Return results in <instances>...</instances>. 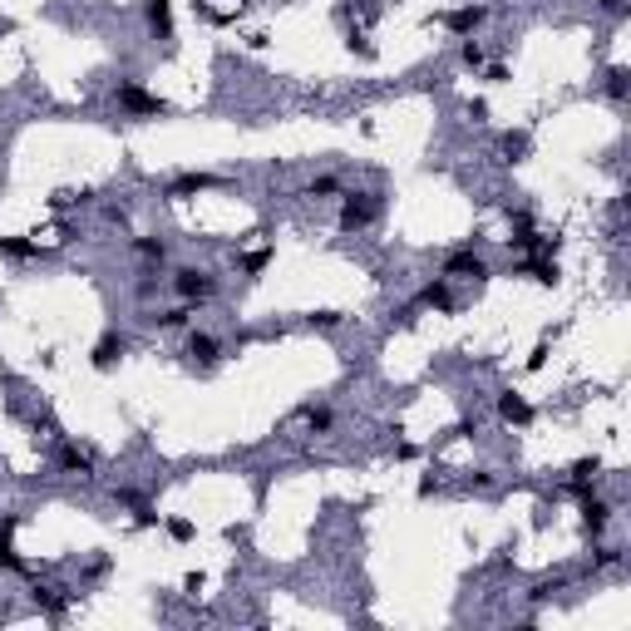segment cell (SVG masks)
<instances>
[{
    "label": "cell",
    "instance_id": "7402d4cb",
    "mask_svg": "<svg viewBox=\"0 0 631 631\" xmlns=\"http://www.w3.org/2000/svg\"><path fill=\"white\" fill-rule=\"evenodd\" d=\"M479 60H484V49H479V45L469 40V45H464V65H479Z\"/></svg>",
    "mask_w": 631,
    "mask_h": 631
},
{
    "label": "cell",
    "instance_id": "ba28073f",
    "mask_svg": "<svg viewBox=\"0 0 631 631\" xmlns=\"http://www.w3.org/2000/svg\"><path fill=\"white\" fill-rule=\"evenodd\" d=\"M479 20H484V10H474V6H469V10H449V15H444V25H449V30H458V35L479 30Z\"/></svg>",
    "mask_w": 631,
    "mask_h": 631
},
{
    "label": "cell",
    "instance_id": "ac0fdd59",
    "mask_svg": "<svg viewBox=\"0 0 631 631\" xmlns=\"http://www.w3.org/2000/svg\"><path fill=\"white\" fill-rule=\"evenodd\" d=\"M134 247H138V252H143V257H163V252H168V247H163V242H153V237H138V242H134Z\"/></svg>",
    "mask_w": 631,
    "mask_h": 631
},
{
    "label": "cell",
    "instance_id": "e0dca14e",
    "mask_svg": "<svg viewBox=\"0 0 631 631\" xmlns=\"http://www.w3.org/2000/svg\"><path fill=\"white\" fill-rule=\"evenodd\" d=\"M168 533H173L178 543H188V538H193V523H188V518H173V523H168Z\"/></svg>",
    "mask_w": 631,
    "mask_h": 631
},
{
    "label": "cell",
    "instance_id": "6da1fadb",
    "mask_svg": "<svg viewBox=\"0 0 631 631\" xmlns=\"http://www.w3.org/2000/svg\"><path fill=\"white\" fill-rule=\"evenodd\" d=\"M370 217H375V207H370V198H360V193H351L346 207H340V227H346V232H360V227H370Z\"/></svg>",
    "mask_w": 631,
    "mask_h": 631
},
{
    "label": "cell",
    "instance_id": "277c9868",
    "mask_svg": "<svg viewBox=\"0 0 631 631\" xmlns=\"http://www.w3.org/2000/svg\"><path fill=\"white\" fill-rule=\"evenodd\" d=\"M119 104H124V109H134V113H163V109H168L163 99L143 94L138 84H119Z\"/></svg>",
    "mask_w": 631,
    "mask_h": 631
},
{
    "label": "cell",
    "instance_id": "4fadbf2b",
    "mask_svg": "<svg viewBox=\"0 0 631 631\" xmlns=\"http://www.w3.org/2000/svg\"><path fill=\"white\" fill-rule=\"evenodd\" d=\"M0 252H6V257H40V247L35 242H20V237H0Z\"/></svg>",
    "mask_w": 631,
    "mask_h": 631
},
{
    "label": "cell",
    "instance_id": "3957f363",
    "mask_svg": "<svg viewBox=\"0 0 631 631\" xmlns=\"http://www.w3.org/2000/svg\"><path fill=\"white\" fill-rule=\"evenodd\" d=\"M444 276H474V281H488V266H484V257H474V252H454V257L444 262Z\"/></svg>",
    "mask_w": 631,
    "mask_h": 631
},
{
    "label": "cell",
    "instance_id": "2e32d148",
    "mask_svg": "<svg viewBox=\"0 0 631 631\" xmlns=\"http://www.w3.org/2000/svg\"><path fill=\"white\" fill-rule=\"evenodd\" d=\"M503 148H508V158H523V153H528V138H523V134H508Z\"/></svg>",
    "mask_w": 631,
    "mask_h": 631
},
{
    "label": "cell",
    "instance_id": "603a6c76",
    "mask_svg": "<svg viewBox=\"0 0 631 631\" xmlns=\"http://www.w3.org/2000/svg\"><path fill=\"white\" fill-rule=\"evenodd\" d=\"M607 89H612V94H616V99H621V94H626V74H621V70H616V74H612V84H607Z\"/></svg>",
    "mask_w": 631,
    "mask_h": 631
},
{
    "label": "cell",
    "instance_id": "7a4b0ae2",
    "mask_svg": "<svg viewBox=\"0 0 631 631\" xmlns=\"http://www.w3.org/2000/svg\"><path fill=\"white\" fill-rule=\"evenodd\" d=\"M173 286H178V296L202 301V296H212V286H217V281H212L207 271H193V266H188V271H178V276H173Z\"/></svg>",
    "mask_w": 631,
    "mask_h": 631
},
{
    "label": "cell",
    "instance_id": "44dd1931",
    "mask_svg": "<svg viewBox=\"0 0 631 631\" xmlns=\"http://www.w3.org/2000/svg\"><path fill=\"white\" fill-rule=\"evenodd\" d=\"M266 262H271V252H252V257H247V271H262Z\"/></svg>",
    "mask_w": 631,
    "mask_h": 631
},
{
    "label": "cell",
    "instance_id": "9a60e30c",
    "mask_svg": "<svg viewBox=\"0 0 631 631\" xmlns=\"http://www.w3.org/2000/svg\"><path fill=\"white\" fill-rule=\"evenodd\" d=\"M35 602L45 612H60V587H35Z\"/></svg>",
    "mask_w": 631,
    "mask_h": 631
},
{
    "label": "cell",
    "instance_id": "ffe728a7",
    "mask_svg": "<svg viewBox=\"0 0 631 631\" xmlns=\"http://www.w3.org/2000/svg\"><path fill=\"white\" fill-rule=\"evenodd\" d=\"M306 420H311V429H330V410H311Z\"/></svg>",
    "mask_w": 631,
    "mask_h": 631
},
{
    "label": "cell",
    "instance_id": "5bb4252c",
    "mask_svg": "<svg viewBox=\"0 0 631 631\" xmlns=\"http://www.w3.org/2000/svg\"><path fill=\"white\" fill-rule=\"evenodd\" d=\"M582 513H587V528H592V533H602V528H607V503H587Z\"/></svg>",
    "mask_w": 631,
    "mask_h": 631
},
{
    "label": "cell",
    "instance_id": "9c48e42d",
    "mask_svg": "<svg viewBox=\"0 0 631 631\" xmlns=\"http://www.w3.org/2000/svg\"><path fill=\"white\" fill-rule=\"evenodd\" d=\"M188 356H198V360H217V340L193 330V340H188Z\"/></svg>",
    "mask_w": 631,
    "mask_h": 631
},
{
    "label": "cell",
    "instance_id": "8992f818",
    "mask_svg": "<svg viewBox=\"0 0 631 631\" xmlns=\"http://www.w3.org/2000/svg\"><path fill=\"white\" fill-rule=\"evenodd\" d=\"M124 351H129V340H124V335H104L99 346H94V365H99V370H109L113 360L124 356Z\"/></svg>",
    "mask_w": 631,
    "mask_h": 631
},
{
    "label": "cell",
    "instance_id": "cb8c5ba5",
    "mask_svg": "<svg viewBox=\"0 0 631 631\" xmlns=\"http://www.w3.org/2000/svg\"><path fill=\"white\" fill-rule=\"evenodd\" d=\"M335 321H340L335 311H316V316H311V326H335Z\"/></svg>",
    "mask_w": 631,
    "mask_h": 631
},
{
    "label": "cell",
    "instance_id": "7c38bea8",
    "mask_svg": "<svg viewBox=\"0 0 631 631\" xmlns=\"http://www.w3.org/2000/svg\"><path fill=\"white\" fill-rule=\"evenodd\" d=\"M420 301H424V306H439V311H449V306H454V301H449V286H444V281L424 286V296H420Z\"/></svg>",
    "mask_w": 631,
    "mask_h": 631
},
{
    "label": "cell",
    "instance_id": "5b68a950",
    "mask_svg": "<svg viewBox=\"0 0 631 631\" xmlns=\"http://www.w3.org/2000/svg\"><path fill=\"white\" fill-rule=\"evenodd\" d=\"M498 415H503L508 424H528V420H533V410H528V399H523V394H513V390H508V394L498 399Z\"/></svg>",
    "mask_w": 631,
    "mask_h": 631
},
{
    "label": "cell",
    "instance_id": "8fae6325",
    "mask_svg": "<svg viewBox=\"0 0 631 631\" xmlns=\"http://www.w3.org/2000/svg\"><path fill=\"white\" fill-rule=\"evenodd\" d=\"M60 464L74 469V474H89V454H79L74 444H65V449H60Z\"/></svg>",
    "mask_w": 631,
    "mask_h": 631
},
{
    "label": "cell",
    "instance_id": "d6986e66",
    "mask_svg": "<svg viewBox=\"0 0 631 631\" xmlns=\"http://www.w3.org/2000/svg\"><path fill=\"white\" fill-rule=\"evenodd\" d=\"M311 193H316V198H330V193H335V178H316Z\"/></svg>",
    "mask_w": 631,
    "mask_h": 631
},
{
    "label": "cell",
    "instance_id": "52a82bcc",
    "mask_svg": "<svg viewBox=\"0 0 631 631\" xmlns=\"http://www.w3.org/2000/svg\"><path fill=\"white\" fill-rule=\"evenodd\" d=\"M148 25L158 35H173V6H168V0H148Z\"/></svg>",
    "mask_w": 631,
    "mask_h": 631
},
{
    "label": "cell",
    "instance_id": "30bf717a",
    "mask_svg": "<svg viewBox=\"0 0 631 631\" xmlns=\"http://www.w3.org/2000/svg\"><path fill=\"white\" fill-rule=\"evenodd\" d=\"M217 178H202V173H188V178H178L173 183V198H183V193H202V188H212Z\"/></svg>",
    "mask_w": 631,
    "mask_h": 631
}]
</instances>
